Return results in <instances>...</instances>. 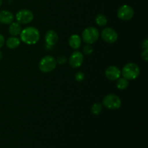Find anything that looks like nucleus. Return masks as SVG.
Segmentation results:
<instances>
[{"label": "nucleus", "mask_w": 148, "mask_h": 148, "mask_svg": "<svg viewBox=\"0 0 148 148\" xmlns=\"http://www.w3.org/2000/svg\"><path fill=\"white\" fill-rule=\"evenodd\" d=\"M20 40L27 45H34L40 39V32L35 27H27L23 29L20 34Z\"/></svg>", "instance_id": "f257e3e1"}, {"label": "nucleus", "mask_w": 148, "mask_h": 148, "mask_svg": "<svg viewBox=\"0 0 148 148\" xmlns=\"http://www.w3.org/2000/svg\"><path fill=\"white\" fill-rule=\"evenodd\" d=\"M121 75L123 77L128 80H134L136 79L140 74V69L138 65L135 63H128L122 68L121 71Z\"/></svg>", "instance_id": "f03ea898"}, {"label": "nucleus", "mask_w": 148, "mask_h": 148, "mask_svg": "<svg viewBox=\"0 0 148 148\" xmlns=\"http://www.w3.org/2000/svg\"><path fill=\"white\" fill-rule=\"evenodd\" d=\"M100 33L98 29L92 26L86 27L82 33V39L87 44L92 45L98 40Z\"/></svg>", "instance_id": "7ed1b4c3"}, {"label": "nucleus", "mask_w": 148, "mask_h": 148, "mask_svg": "<svg viewBox=\"0 0 148 148\" xmlns=\"http://www.w3.org/2000/svg\"><path fill=\"white\" fill-rule=\"evenodd\" d=\"M102 105L109 110H118L121 106V100L115 94H108L103 99Z\"/></svg>", "instance_id": "20e7f679"}, {"label": "nucleus", "mask_w": 148, "mask_h": 148, "mask_svg": "<svg viewBox=\"0 0 148 148\" xmlns=\"http://www.w3.org/2000/svg\"><path fill=\"white\" fill-rule=\"evenodd\" d=\"M56 64L57 63L56 59L52 56L47 55L40 59L38 64V68L43 73H49L55 69Z\"/></svg>", "instance_id": "39448f33"}, {"label": "nucleus", "mask_w": 148, "mask_h": 148, "mask_svg": "<svg viewBox=\"0 0 148 148\" xmlns=\"http://www.w3.org/2000/svg\"><path fill=\"white\" fill-rule=\"evenodd\" d=\"M15 18L17 23L21 25H25L33 21V18H34V14H33V12H31L30 10H27V9H23V10H19L16 13Z\"/></svg>", "instance_id": "423d86ee"}, {"label": "nucleus", "mask_w": 148, "mask_h": 148, "mask_svg": "<svg viewBox=\"0 0 148 148\" xmlns=\"http://www.w3.org/2000/svg\"><path fill=\"white\" fill-rule=\"evenodd\" d=\"M134 15V11L131 6L128 4H124L118 9L117 17L121 20L128 21L133 18Z\"/></svg>", "instance_id": "0eeeda50"}, {"label": "nucleus", "mask_w": 148, "mask_h": 148, "mask_svg": "<svg viewBox=\"0 0 148 148\" xmlns=\"http://www.w3.org/2000/svg\"><path fill=\"white\" fill-rule=\"evenodd\" d=\"M101 36L103 40L106 43H114L117 40H118V33H116L114 29L111 27H105L102 30L101 33Z\"/></svg>", "instance_id": "6e6552de"}, {"label": "nucleus", "mask_w": 148, "mask_h": 148, "mask_svg": "<svg viewBox=\"0 0 148 148\" xmlns=\"http://www.w3.org/2000/svg\"><path fill=\"white\" fill-rule=\"evenodd\" d=\"M83 61V53L82 52L79 51H75L69 56L68 62H69V64L70 65L71 67L76 69V68H79V66H82Z\"/></svg>", "instance_id": "1a4fd4ad"}, {"label": "nucleus", "mask_w": 148, "mask_h": 148, "mask_svg": "<svg viewBox=\"0 0 148 148\" xmlns=\"http://www.w3.org/2000/svg\"><path fill=\"white\" fill-rule=\"evenodd\" d=\"M105 75L106 77L109 80L115 81L121 77V70L116 66H110L106 69Z\"/></svg>", "instance_id": "9d476101"}, {"label": "nucleus", "mask_w": 148, "mask_h": 148, "mask_svg": "<svg viewBox=\"0 0 148 148\" xmlns=\"http://www.w3.org/2000/svg\"><path fill=\"white\" fill-rule=\"evenodd\" d=\"M58 40H59V36L56 31L53 30H49L46 32L45 35V41L48 46H54L57 43Z\"/></svg>", "instance_id": "9b49d317"}, {"label": "nucleus", "mask_w": 148, "mask_h": 148, "mask_svg": "<svg viewBox=\"0 0 148 148\" xmlns=\"http://www.w3.org/2000/svg\"><path fill=\"white\" fill-rule=\"evenodd\" d=\"M14 16L11 12L8 10L0 11V23L4 25H10L14 22Z\"/></svg>", "instance_id": "f8f14e48"}, {"label": "nucleus", "mask_w": 148, "mask_h": 148, "mask_svg": "<svg viewBox=\"0 0 148 148\" xmlns=\"http://www.w3.org/2000/svg\"><path fill=\"white\" fill-rule=\"evenodd\" d=\"M68 43H69V46H70L72 49L77 50L78 49H79V47L81 46V44H82V38H81L80 36L77 34L72 35V36L69 37Z\"/></svg>", "instance_id": "ddd939ff"}, {"label": "nucleus", "mask_w": 148, "mask_h": 148, "mask_svg": "<svg viewBox=\"0 0 148 148\" xmlns=\"http://www.w3.org/2000/svg\"><path fill=\"white\" fill-rule=\"evenodd\" d=\"M22 30H23V28H22L21 24H20L17 22H12L11 24H10V26H9L8 28L9 33L12 36H20Z\"/></svg>", "instance_id": "4468645a"}, {"label": "nucleus", "mask_w": 148, "mask_h": 148, "mask_svg": "<svg viewBox=\"0 0 148 148\" xmlns=\"http://www.w3.org/2000/svg\"><path fill=\"white\" fill-rule=\"evenodd\" d=\"M6 46L10 49H14L20 45V39L17 36H11L6 40Z\"/></svg>", "instance_id": "2eb2a0df"}, {"label": "nucleus", "mask_w": 148, "mask_h": 148, "mask_svg": "<svg viewBox=\"0 0 148 148\" xmlns=\"http://www.w3.org/2000/svg\"><path fill=\"white\" fill-rule=\"evenodd\" d=\"M116 88L119 90H124L127 89L129 86V80L125 79L124 77H119L118 79H116Z\"/></svg>", "instance_id": "dca6fc26"}, {"label": "nucleus", "mask_w": 148, "mask_h": 148, "mask_svg": "<svg viewBox=\"0 0 148 148\" xmlns=\"http://www.w3.org/2000/svg\"><path fill=\"white\" fill-rule=\"evenodd\" d=\"M95 23L98 25L100 27H105L108 23V19L106 17L104 14H98V15L95 17Z\"/></svg>", "instance_id": "f3484780"}, {"label": "nucleus", "mask_w": 148, "mask_h": 148, "mask_svg": "<svg viewBox=\"0 0 148 148\" xmlns=\"http://www.w3.org/2000/svg\"><path fill=\"white\" fill-rule=\"evenodd\" d=\"M103 109V105L101 103H95L91 107V112L93 115L98 116L101 113Z\"/></svg>", "instance_id": "a211bd4d"}, {"label": "nucleus", "mask_w": 148, "mask_h": 148, "mask_svg": "<svg viewBox=\"0 0 148 148\" xmlns=\"http://www.w3.org/2000/svg\"><path fill=\"white\" fill-rule=\"evenodd\" d=\"M93 52V48L91 46L90 44H87L85 45L83 47V53L85 55H90Z\"/></svg>", "instance_id": "6ab92c4d"}, {"label": "nucleus", "mask_w": 148, "mask_h": 148, "mask_svg": "<svg viewBox=\"0 0 148 148\" xmlns=\"http://www.w3.org/2000/svg\"><path fill=\"white\" fill-rule=\"evenodd\" d=\"M56 61L57 64H59L60 65H63V64H65L67 62V58L66 57V56L62 55V56H58V57L56 58Z\"/></svg>", "instance_id": "aec40b11"}, {"label": "nucleus", "mask_w": 148, "mask_h": 148, "mask_svg": "<svg viewBox=\"0 0 148 148\" xmlns=\"http://www.w3.org/2000/svg\"><path fill=\"white\" fill-rule=\"evenodd\" d=\"M85 79V74L82 72H77L75 75V79L77 82H82L83 79Z\"/></svg>", "instance_id": "412c9836"}, {"label": "nucleus", "mask_w": 148, "mask_h": 148, "mask_svg": "<svg viewBox=\"0 0 148 148\" xmlns=\"http://www.w3.org/2000/svg\"><path fill=\"white\" fill-rule=\"evenodd\" d=\"M141 57L145 62H147L148 59V49H145L144 51H143L141 53Z\"/></svg>", "instance_id": "4be33fe9"}, {"label": "nucleus", "mask_w": 148, "mask_h": 148, "mask_svg": "<svg viewBox=\"0 0 148 148\" xmlns=\"http://www.w3.org/2000/svg\"><path fill=\"white\" fill-rule=\"evenodd\" d=\"M4 43H5V38H4V36L0 33V49L3 47Z\"/></svg>", "instance_id": "5701e85b"}, {"label": "nucleus", "mask_w": 148, "mask_h": 148, "mask_svg": "<svg viewBox=\"0 0 148 148\" xmlns=\"http://www.w3.org/2000/svg\"><path fill=\"white\" fill-rule=\"evenodd\" d=\"M143 49H148V40L147 38H145L144 40V41L143 42Z\"/></svg>", "instance_id": "b1692460"}, {"label": "nucleus", "mask_w": 148, "mask_h": 148, "mask_svg": "<svg viewBox=\"0 0 148 148\" xmlns=\"http://www.w3.org/2000/svg\"><path fill=\"white\" fill-rule=\"evenodd\" d=\"M2 57H3V54H2V53H1V51H0V60H1Z\"/></svg>", "instance_id": "393cba45"}, {"label": "nucleus", "mask_w": 148, "mask_h": 148, "mask_svg": "<svg viewBox=\"0 0 148 148\" xmlns=\"http://www.w3.org/2000/svg\"><path fill=\"white\" fill-rule=\"evenodd\" d=\"M1 4H2V0H0V7L1 6Z\"/></svg>", "instance_id": "a878e982"}]
</instances>
